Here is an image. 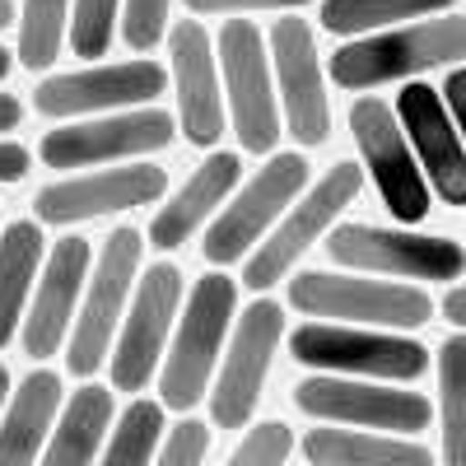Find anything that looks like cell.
Segmentation results:
<instances>
[{"label": "cell", "mask_w": 466, "mask_h": 466, "mask_svg": "<svg viewBox=\"0 0 466 466\" xmlns=\"http://www.w3.org/2000/svg\"><path fill=\"white\" fill-rule=\"evenodd\" d=\"M360 191H364V168H360V164H336V168H327V173L280 215V224L252 248V257L243 261V285L257 289V294H266L270 285H280L289 270H294V261L313 248L322 233L336 228V215L355 201Z\"/></svg>", "instance_id": "obj_9"}, {"label": "cell", "mask_w": 466, "mask_h": 466, "mask_svg": "<svg viewBox=\"0 0 466 466\" xmlns=\"http://www.w3.org/2000/svg\"><path fill=\"white\" fill-rule=\"evenodd\" d=\"M294 406L322 424H355V430H378L415 439L434 424V406L424 392H401L397 382H369V378H331L313 373L294 387Z\"/></svg>", "instance_id": "obj_11"}, {"label": "cell", "mask_w": 466, "mask_h": 466, "mask_svg": "<svg viewBox=\"0 0 466 466\" xmlns=\"http://www.w3.org/2000/svg\"><path fill=\"white\" fill-rule=\"evenodd\" d=\"M168 187V173L154 164H122V168H98V173H80V177H61L52 187H43L33 197L37 224H85V219H103L116 210H136V206H154Z\"/></svg>", "instance_id": "obj_18"}, {"label": "cell", "mask_w": 466, "mask_h": 466, "mask_svg": "<svg viewBox=\"0 0 466 466\" xmlns=\"http://www.w3.org/2000/svg\"><path fill=\"white\" fill-rule=\"evenodd\" d=\"M215 61L224 70L228 122L238 131V145L248 154H276L285 122H280V98H276V80H270V52L261 43V28L252 19H224Z\"/></svg>", "instance_id": "obj_10"}, {"label": "cell", "mask_w": 466, "mask_h": 466, "mask_svg": "<svg viewBox=\"0 0 466 466\" xmlns=\"http://www.w3.org/2000/svg\"><path fill=\"white\" fill-rule=\"evenodd\" d=\"M457 61H466V19L443 15V19L382 28L369 37H350L331 56V80L350 94H364L387 80H410V75L457 66Z\"/></svg>", "instance_id": "obj_2"}, {"label": "cell", "mask_w": 466, "mask_h": 466, "mask_svg": "<svg viewBox=\"0 0 466 466\" xmlns=\"http://www.w3.org/2000/svg\"><path fill=\"white\" fill-rule=\"evenodd\" d=\"M270 61H276V98H280V122L303 145L318 149L331 136V98L322 85V61L313 28L303 19L285 15L270 28Z\"/></svg>", "instance_id": "obj_16"}, {"label": "cell", "mask_w": 466, "mask_h": 466, "mask_svg": "<svg viewBox=\"0 0 466 466\" xmlns=\"http://www.w3.org/2000/svg\"><path fill=\"white\" fill-rule=\"evenodd\" d=\"M294 452V430L280 420H261V424H248V434L238 439L224 457V466H285Z\"/></svg>", "instance_id": "obj_31"}, {"label": "cell", "mask_w": 466, "mask_h": 466, "mask_svg": "<svg viewBox=\"0 0 466 466\" xmlns=\"http://www.w3.org/2000/svg\"><path fill=\"white\" fill-rule=\"evenodd\" d=\"M443 313H448V322H452V327H461V331H466V285H461V289H448Z\"/></svg>", "instance_id": "obj_38"}, {"label": "cell", "mask_w": 466, "mask_h": 466, "mask_svg": "<svg viewBox=\"0 0 466 466\" xmlns=\"http://www.w3.org/2000/svg\"><path fill=\"white\" fill-rule=\"evenodd\" d=\"M439 94H443L448 116H452V127H457V136H461V145H466V70H452L448 85H443Z\"/></svg>", "instance_id": "obj_35"}, {"label": "cell", "mask_w": 466, "mask_h": 466, "mask_svg": "<svg viewBox=\"0 0 466 466\" xmlns=\"http://www.w3.org/2000/svg\"><path fill=\"white\" fill-rule=\"evenodd\" d=\"M350 131H355L364 173L373 177L382 206L397 215V224H420L430 215V182H424L415 154L406 145V131L397 122V107L382 98H355L350 107Z\"/></svg>", "instance_id": "obj_15"}, {"label": "cell", "mask_w": 466, "mask_h": 466, "mask_svg": "<svg viewBox=\"0 0 466 466\" xmlns=\"http://www.w3.org/2000/svg\"><path fill=\"white\" fill-rule=\"evenodd\" d=\"M299 448H303L308 466H434V452L415 439L340 430V424L308 430Z\"/></svg>", "instance_id": "obj_24"}, {"label": "cell", "mask_w": 466, "mask_h": 466, "mask_svg": "<svg viewBox=\"0 0 466 466\" xmlns=\"http://www.w3.org/2000/svg\"><path fill=\"white\" fill-rule=\"evenodd\" d=\"M457 0H322V28L336 37H369L382 28H401L406 19L443 15Z\"/></svg>", "instance_id": "obj_26"}, {"label": "cell", "mask_w": 466, "mask_h": 466, "mask_svg": "<svg viewBox=\"0 0 466 466\" xmlns=\"http://www.w3.org/2000/svg\"><path fill=\"white\" fill-rule=\"evenodd\" d=\"M177 116L164 107H131V112H107L85 116V122H66L43 136L37 159L47 168H94L112 159H140V154H159L177 140Z\"/></svg>", "instance_id": "obj_13"}, {"label": "cell", "mask_w": 466, "mask_h": 466, "mask_svg": "<svg viewBox=\"0 0 466 466\" xmlns=\"http://www.w3.org/2000/svg\"><path fill=\"white\" fill-rule=\"evenodd\" d=\"M168 75L177 94V127L187 145L215 149L224 140V85L215 43L197 19H182L168 33Z\"/></svg>", "instance_id": "obj_19"}, {"label": "cell", "mask_w": 466, "mask_h": 466, "mask_svg": "<svg viewBox=\"0 0 466 466\" xmlns=\"http://www.w3.org/2000/svg\"><path fill=\"white\" fill-rule=\"evenodd\" d=\"M397 122L406 131V145L415 164L448 206H466V145L448 116V103L434 85L410 80L397 98Z\"/></svg>", "instance_id": "obj_20"}, {"label": "cell", "mask_w": 466, "mask_h": 466, "mask_svg": "<svg viewBox=\"0 0 466 466\" xmlns=\"http://www.w3.org/2000/svg\"><path fill=\"white\" fill-rule=\"evenodd\" d=\"M187 299V280L173 261H154L131 289L127 318L116 327L112 355H107V373H112V392H145L149 378L159 373L168 340Z\"/></svg>", "instance_id": "obj_6"}, {"label": "cell", "mask_w": 466, "mask_h": 466, "mask_svg": "<svg viewBox=\"0 0 466 466\" xmlns=\"http://www.w3.org/2000/svg\"><path fill=\"white\" fill-rule=\"evenodd\" d=\"M66 406V387L61 373L37 364L5 401V415H0V466H37L56 415Z\"/></svg>", "instance_id": "obj_22"}, {"label": "cell", "mask_w": 466, "mask_h": 466, "mask_svg": "<svg viewBox=\"0 0 466 466\" xmlns=\"http://www.w3.org/2000/svg\"><path fill=\"white\" fill-rule=\"evenodd\" d=\"M33 168V154L19 140L0 136V182H24V173Z\"/></svg>", "instance_id": "obj_36"}, {"label": "cell", "mask_w": 466, "mask_h": 466, "mask_svg": "<svg viewBox=\"0 0 466 466\" xmlns=\"http://www.w3.org/2000/svg\"><path fill=\"white\" fill-rule=\"evenodd\" d=\"M19 66L24 70H47L61 47H66V33H70V0H24L19 5Z\"/></svg>", "instance_id": "obj_29"}, {"label": "cell", "mask_w": 466, "mask_h": 466, "mask_svg": "<svg viewBox=\"0 0 466 466\" xmlns=\"http://www.w3.org/2000/svg\"><path fill=\"white\" fill-rule=\"evenodd\" d=\"M289 303L303 318L340 322V327H373V331H410L434 318V299L420 285L331 276V270H299L289 280Z\"/></svg>", "instance_id": "obj_3"}, {"label": "cell", "mask_w": 466, "mask_h": 466, "mask_svg": "<svg viewBox=\"0 0 466 466\" xmlns=\"http://www.w3.org/2000/svg\"><path fill=\"white\" fill-rule=\"evenodd\" d=\"M173 0H122V37L131 52H149L168 33Z\"/></svg>", "instance_id": "obj_32"}, {"label": "cell", "mask_w": 466, "mask_h": 466, "mask_svg": "<svg viewBox=\"0 0 466 466\" xmlns=\"http://www.w3.org/2000/svg\"><path fill=\"white\" fill-rule=\"evenodd\" d=\"M280 340H285V308L276 299L261 294L257 303H248L243 313L233 318L228 345H224L215 382L206 392L210 420L219 424V430H248V424H252Z\"/></svg>", "instance_id": "obj_7"}, {"label": "cell", "mask_w": 466, "mask_h": 466, "mask_svg": "<svg viewBox=\"0 0 466 466\" xmlns=\"http://www.w3.org/2000/svg\"><path fill=\"white\" fill-rule=\"evenodd\" d=\"M112 420H116L112 387L85 382L80 392L61 406L56 430H52L43 457H37V466H98L103 443L112 434Z\"/></svg>", "instance_id": "obj_23"}, {"label": "cell", "mask_w": 466, "mask_h": 466, "mask_svg": "<svg viewBox=\"0 0 466 466\" xmlns=\"http://www.w3.org/2000/svg\"><path fill=\"white\" fill-rule=\"evenodd\" d=\"M5 401H10V369L0 364V415H5Z\"/></svg>", "instance_id": "obj_39"}, {"label": "cell", "mask_w": 466, "mask_h": 466, "mask_svg": "<svg viewBox=\"0 0 466 466\" xmlns=\"http://www.w3.org/2000/svg\"><path fill=\"white\" fill-rule=\"evenodd\" d=\"M233 308H238V285L219 276V270H210V276H201L187 289L168 355L159 364V406L164 410L187 415L191 406L206 401L219 355L228 345V331H233Z\"/></svg>", "instance_id": "obj_1"}, {"label": "cell", "mask_w": 466, "mask_h": 466, "mask_svg": "<svg viewBox=\"0 0 466 466\" xmlns=\"http://www.w3.org/2000/svg\"><path fill=\"white\" fill-rule=\"evenodd\" d=\"M168 89V70L149 56L136 61H112V66H85L47 75L33 94V107L43 116H107V112H131V107H154Z\"/></svg>", "instance_id": "obj_14"}, {"label": "cell", "mask_w": 466, "mask_h": 466, "mask_svg": "<svg viewBox=\"0 0 466 466\" xmlns=\"http://www.w3.org/2000/svg\"><path fill=\"white\" fill-rule=\"evenodd\" d=\"M238 177H243V159H238V154H228V149L206 154L201 168L182 182L177 197L154 210V219H149V248H164V252L187 248L191 233H197L201 224H210L224 210L228 191L238 187Z\"/></svg>", "instance_id": "obj_21"}, {"label": "cell", "mask_w": 466, "mask_h": 466, "mask_svg": "<svg viewBox=\"0 0 466 466\" xmlns=\"http://www.w3.org/2000/svg\"><path fill=\"white\" fill-rule=\"evenodd\" d=\"M434 360H439L443 461L448 466H466V336H448Z\"/></svg>", "instance_id": "obj_28"}, {"label": "cell", "mask_w": 466, "mask_h": 466, "mask_svg": "<svg viewBox=\"0 0 466 466\" xmlns=\"http://www.w3.org/2000/svg\"><path fill=\"white\" fill-rule=\"evenodd\" d=\"M308 0H187L191 15H257V10H299Z\"/></svg>", "instance_id": "obj_34"}, {"label": "cell", "mask_w": 466, "mask_h": 466, "mask_svg": "<svg viewBox=\"0 0 466 466\" xmlns=\"http://www.w3.org/2000/svg\"><path fill=\"white\" fill-rule=\"evenodd\" d=\"M10 70H15V52H5V47H0V80H5Z\"/></svg>", "instance_id": "obj_41"}, {"label": "cell", "mask_w": 466, "mask_h": 466, "mask_svg": "<svg viewBox=\"0 0 466 466\" xmlns=\"http://www.w3.org/2000/svg\"><path fill=\"white\" fill-rule=\"evenodd\" d=\"M206 452H210V424L187 415L182 424H173L164 434L159 452H154V466H201Z\"/></svg>", "instance_id": "obj_33"}, {"label": "cell", "mask_w": 466, "mask_h": 466, "mask_svg": "<svg viewBox=\"0 0 466 466\" xmlns=\"http://www.w3.org/2000/svg\"><path fill=\"white\" fill-rule=\"evenodd\" d=\"M19 15H15V0H0V28H10Z\"/></svg>", "instance_id": "obj_40"}, {"label": "cell", "mask_w": 466, "mask_h": 466, "mask_svg": "<svg viewBox=\"0 0 466 466\" xmlns=\"http://www.w3.org/2000/svg\"><path fill=\"white\" fill-rule=\"evenodd\" d=\"M89 270H94V248H89V238H80V233H75V238H61L43 257V270H37V285H33L28 313H24V327H19L24 355L33 364H43V360H52V355L66 350L70 327H75V303L85 299Z\"/></svg>", "instance_id": "obj_17"}, {"label": "cell", "mask_w": 466, "mask_h": 466, "mask_svg": "<svg viewBox=\"0 0 466 466\" xmlns=\"http://www.w3.org/2000/svg\"><path fill=\"white\" fill-rule=\"evenodd\" d=\"M140 257H145V243L136 228H116L112 238H103V252L85 285V303L75 313V327L66 340V369L75 378H94L98 369H107L116 327H122L131 289L140 280Z\"/></svg>", "instance_id": "obj_5"}, {"label": "cell", "mask_w": 466, "mask_h": 466, "mask_svg": "<svg viewBox=\"0 0 466 466\" xmlns=\"http://www.w3.org/2000/svg\"><path fill=\"white\" fill-rule=\"evenodd\" d=\"M294 364L331 373V378H369V382H415L430 369V350L401 331L340 327V322H303L289 336Z\"/></svg>", "instance_id": "obj_4"}, {"label": "cell", "mask_w": 466, "mask_h": 466, "mask_svg": "<svg viewBox=\"0 0 466 466\" xmlns=\"http://www.w3.org/2000/svg\"><path fill=\"white\" fill-rule=\"evenodd\" d=\"M327 252L345 270L392 280H457L466 270V252L452 238L410 228H378V224H336Z\"/></svg>", "instance_id": "obj_12"}, {"label": "cell", "mask_w": 466, "mask_h": 466, "mask_svg": "<svg viewBox=\"0 0 466 466\" xmlns=\"http://www.w3.org/2000/svg\"><path fill=\"white\" fill-rule=\"evenodd\" d=\"M308 191V159L299 149L270 154V159L238 187V197H228L224 210L206 228V261L228 266V261H248L252 248L280 224V215Z\"/></svg>", "instance_id": "obj_8"}, {"label": "cell", "mask_w": 466, "mask_h": 466, "mask_svg": "<svg viewBox=\"0 0 466 466\" xmlns=\"http://www.w3.org/2000/svg\"><path fill=\"white\" fill-rule=\"evenodd\" d=\"M19 122H24V103L15 94H0V136L19 131Z\"/></svg>", "instance_id": "obj_37"}, {"label": "cell", "mask_w": 466, "mask_h": 466, "mask_svg": "<svg viewBox=\"0 0 466 466\" xmlns=\"http://www.w3.org/2000/svg\"><path fill=\"white\" fill-rule=\"evenodd\" d=\"M116 24H122V0H75L66 43L80 61H98L112 47Z\"/></svg>", "instance_id": "obj_30"}, {"label": "cell", "mask_w": 466, "mask_h": 466, "mask_svg": "<svg viewBox=\"0 0 466 466\" xmlns=\"http://www.w3.org/2000/svg\"><path fill=\"white\" fill-rule=\"evenodd\" d=\"M43 257L47 252H43V224L37 219H15L0 228V350L24 327Z\"/></svg>", "instance_id": "obj_25"}, {"label": "cell", "mask_w": 466, "mask_h": 466, "mask_svg": "<svg viewBox=\"0 0 466 466\" xmlns=\"http://www.w3.org/2000/svg\"><path fill=\"white\" fill-rule=\"evenodd\" d=\"M159 443H164V406L136 397L127 410H116L98 466H154Z\"/></svg>", "instance_id": "obj_27"}]
</instances>
